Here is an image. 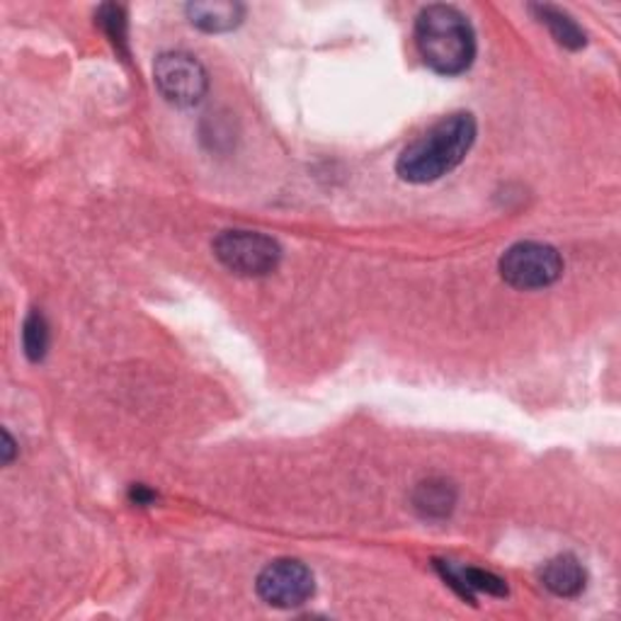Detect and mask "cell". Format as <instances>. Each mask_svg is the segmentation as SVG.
Here are the masks:
<instances>
[{
    "label": "cell",
    "mask_w": 621,
    "mask_h": 621,
    "mask_svg": "<svg viewBox=\"0 0 621 621\" xmlns=\"http://www.w3.org/2000/svg\"><path fill=\"white\" fill-rule=\"evenodd\" d=\"M476 141V120L469 112H457L408 144L396 161V173L406 183L425 185L455 171Z\"/></svg>",
    "instance_id": "obj_1"
},
{
    "label": "cell",
    "mask_w": 621,
    "mask_h": 621,
    "mask_svg": "<svg viewBox=\"0 0 621 621\" xmlns=\"http://www.w3.org/2000/svg\"><path fill=\"white\" fill-rule=\"evenodd\" d=\"M420 57L442 76H459L476 59V35L469 20L451 5H427L415 20Z\"/></svg>",
    "instance_id": "obj_2"
},
{
    "label": "cell",
    "mask_w": 621,
    "mask_h": 621,
    "mask_svg": "<svg viewBox=\"0 0 621 621\" xmlns=\"http://www.w3.org/2000/svg\"><path fill=\"white\" fill-rule=\"evenodd\" d=\"M214 256L234 275L265 277L277 270L282 248L275 238L258 231H224L214 240Z\"/></svg>",
    "instance_id": "obj_3"
},
{
    "label": "cell",
    "mask_w": 621,
    "mask_h": 621,
    "mask_svg": "<svg viewBox=\"0 0 621 621\" xmlns=\"http://www.w3.org/2000/svg\"><path fill=\"white\" fill-rule=\"evenodd\" d=\"M563 258L561 252L549 244L536 240H522L505 250L500 258V277L514 289L530 291L544 289L561 277Z\"/></svg>",
    "instance_id": "obj_4"
},
{
    "label": "cell",
    "mask_w": 621,
    "mask_h": 621,
    "mask_svg": "<svg viewBox=\"0 0 621 621\" xmlns=\"http://www.w3.org/2000/svg\"><path fill=\"white\" fill-rule=\"evenodd\" d=\"M153 80L163 98L175 108H192L207 95V71L192 54L165 51L156 59Z\"/></svg>",
    "instance_id": "obj_5"
},
{
    "label": "cell",
    "mask_w": 621,
    "mask_h": 621,
    "mask_svg": "<svg viewBox=\"0 0 621 621\" xmlns=\"http://www.w3.org/2000/svg\"><path fill=\"white\" fill-rule=\"evenodd\" d=\"M258 595L265 605L294 609L307 605L315 593L313 573L301 561L277 559L262 568L258 575Z\"/></svg>",
    "instance_id": "obj_6"
},
{
    "label": "cell",
    "mask_w": 621,
    "mask_h": 621,
    "mask_svg": "<svg viewBox=\"0 0 621 621\" xmlns=\"http://www.w3.org/2000/svg\"><path fill=\"white\" fill-rule=\"evenodd\" d=\"M542 585L556 597H577L585 591V568L571 554H561L546 561L539 571Z\"/></svg>",
    "instance_id": "obj_7"
},
{
    "label": "cell",
    "mask_w": 621,
    "mask_h": 621,
    "mask_svg": "<svg viewBox=\"0 0 621 621\" xmlns=\"http://www.w3.org/2000/svg\"><path fill=\"white\" fill-rule=\"evenodd\" d=\"M246 8L240 3H224V0H214V3H189L187 17L195 27L204 32H231L244 23Z\"/></svg>",
    "instance_id": "obj_8"
},
{
    "label": "cell",
    "mask_w": 621,
    "mask_h": 621,
    "mask_svg": "<svg viewBox=\"0 0 621 621\" xmlns=\"http://www.w3.org/2000/svg\"><path fill=\"white\" fill-rule=\"evenodd\" d=\"M457 488L445 479L423 481L413 493V508L427 520H442L455 510Z\"/></svg>",
    "instance_id": "obj_9"
},
{
    "label": "cell",
    "mask_w": 621,
    "mask_h": 621,
    "mask_svg": "<svg viewBox=\"0 0 621 621\" xmlns=\"http://www.w3.org/2000/svg\"><path fill=\"white\" fill-rule=\"evenodd\" d=\"M532 13L539 17L542 25L549 27L551 37L559 41L563 49L577 51L587 45V37H585V32L581 29V25H577L571 15L563 13L561 8L532 5Z\"/></svg>",
    "instance_id": "obj_10"
},
{
    "label": "cell",
    "mask_w": 621,
    "mask_h": 621,
    "mask_svg": "<svg viewBox=\"0 0 621 621\" xmlns=\"http://www.w3.org/2000/svg\"><path fill=\"white\" fill-rule=\"evenodd\" d=\"M98 25L102 27L104 35L112 41V47L117 49V54H122L124 59L129 57V39H126V10L122 5L108 3L98 10Z\"/></svg>",
    "instance_id": "obj_11"
},
{
    "label": "cell",
    "mask_w": 621,
    "mask_h": 621,
    "mask_svg": "<svg viewBox=\"0 0 621 621\" xmlns=\"http://www.w3.org/2000/svg\"><path fill=\"white\" fill-rule=\"evenodd\" d=\"M457 581L464 585V591L473 593H486L493 597H505L508 595V585H505L502 577L490 571H481V568H457L455 566Z\"/></svg>",
    "instance_id": "obj_12"
},
{
    "label": "cell",
    "mask_w": 621,
    "mask_h": 621,
    "mask_svg": "<svg viewBox=\"0 0 621 621\" xmlns=\"http://www.w3.org/2000/svg\"><path fill=\"white\" fill-rule=\"evenodd\" d=\"M23 345H25V355L32 362L45 360V355L49 350V325L39 311H32L27 315V321L23 325Z\"/></svg>",
    "instance_id": "obj_13"
},
{
    "label": "cell",
    "mask_w": 621,
    "mask_h": 621,
    "mask_svg": "<svg viewBox=\"0 0 621 621\" xmlns=\"http://www.w3.org/2000/svg\"><path fill=\"white\" fill-rule=\"evenodd\" d=\"M129 498L136 505H151V502H156V493L149 490L146 486H134L132 493H129Z\"/></svg>",
    "instance_id": "obj_14"
},
{
    "label": "cell",
    "mask_w": 621,
    "mask_h": 621,
    "mask_svg": "<svg viewBox=\"0 0 621 621\" xmlns=\"http://www.w3.org/2000/svg\"><path fill=\"white\" fill-rule=\"evenodd\" d=\"M13 457H15V442L8 433H3V461H5V464H10V461H13Z\"/></svg>",
    "instance_id": "obj_15"
}]
</instances>
